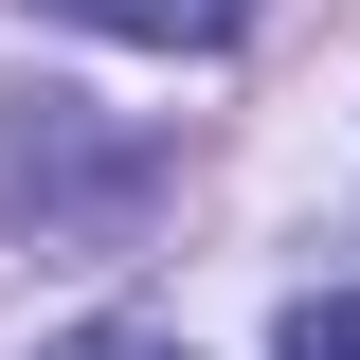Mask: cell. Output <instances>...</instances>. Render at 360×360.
<instances>
[{
	"label": "cell",
	"mask_w": 360,
	"mask_h": 360,
	"mask_svg": "<svg viewBox=\"0 0 360 360\" xmlns=\"http://www.w3.org/2000/svg\"><path fill=\"white\" fill-rule=\"evenodd\" d=\"M37 18H72V37H127V54H217L252 0H37Z\"/></svg>",
	"instance_id": "obj_1"
},
{
	"label": "cell",
	"mask_w": 360,
	"mask_h": 360,
	"mask_svg": "<svg viewBox=\"0 0 360 360\" xmlns=\"http://www.w3.org/2000/svg\"><path fill=\"white\" fill-rule=\"evenodd\" d=\"M37 360H198V342H162V324H54Z\"/></svg>",
	"instance_id": "obj_3"
},
{
	"label": "cell",
	"mask_w": 360,
	"mask_h": 360,
	"mask_svg": "<svg viewBox=\"0 0 360 360\" xmlns=\"http://www.w3.org/2000/svg\"><path fill=\"white\" fill-rule=\"evenodd\" d=\"M270 360H360V288H307V307H288V342Z\"/></svg>",
	"instance_id": "obj_2"
}]
</instances>
